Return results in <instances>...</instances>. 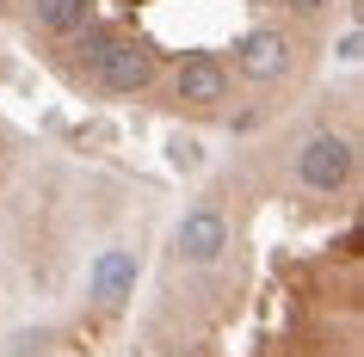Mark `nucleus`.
Here are the masks:
<instances>
[{
	"label": "nucleus",
	"instance_id": "obj_1",
	"mask_svg": "<svg viewBox=\"0 0 364 357\" xmlns=\"http://www.w3.org/2000/svg\"><path fill=\"white\" fill-rule=\"evenodd\" d=\"M352 142H346L340 130H321V136H309L303 154H296V179H303L309 191H340L346 179H352Z\"/></svg>",
	"mask_w": 364,
	"mask_h": 357
},
{
	"label": "nucleus",
	"instance_id": "obj_2",
	"mask_svg": "<svg viewBox=\"0 0 364 357\" xmlns=\"http://www.w3.org/2000/svg\"><path fill=\"white\" fill-rule=\"evenodd\" d=\"M149 50L142 43H130V38H105L93 50V80L105 87V93H142L149 87Z\"/></svg>",
	"mask_w": 364,
	"mask_h": 357
},
{
	"label": "nucleus",
	"instance_id": "obj_3",
	"mask_svg": "<svg viewBox=\"0 0 364 357\" xmlns=\"http://www.w3.org/2000/svg\"><path fill=\"white\" fill-rule=\"evenodd\" d=\"M223 246H229V222H223L216 209H192V216L179 222V259L216 265V259H223Z\"/></svg>",
	"mask_w": 364,
	"mask_h": 357
},
{
	"label": "nucleus",
	"instance_id": "obj_4",
	"mask_svg": "<svg viewBox=\"0 0 364 357\" xmlns=\"http://www.w3.org/2000/svg\"><path fill=\"white\" fill-rule=\"evenodd\" d=\"M284 62H290V43L278 38V31H247L241 50H235V68H241L247 80H259V87L284 75Z\"/></svg>",
	"mask_w": 364,
	"mask_h": 357
},
{
	"label": "nucleus",
	"instance_id": "obj_5",
	"mask_svg": "<svg viewBox=\"0 0 364 357\" xmlns=\"http://www.w3.org/2000/svg\"><path fill=\"white\" fill-rule=\"evenodd\" d=\"M223 93H229L223 62H210V56H186L179 62V99H186V105H216Z\"/></svg>",
	"mask_w": 364,
	"mask_h": 357
},
{
	"label": "nucleus",
	"instance_id": "obj_6",
	"mask_svg": "<svg viewBox=\"0 0 364 357\" xmlns=\"http://www.w3.org/2000/svg\"><path fill=\"white\" fill-rule=\"evenodd\" d=\"M31 6H38V25L56 31V38H68V31H80L93 19V0H31Z\"/></svg>",
	"mask_w": 364,
	"mask_h": 357
},
{
	"label": "nucleus",
	"instance_id": "obj_7",
	"mask_svg": "<svg viewBox=\"0 0 364 357\" xmlns=\"http://www.w3.org/2000/svg\"><path fill=\"white\" fill-rule=\"evenodd\" d=\"M358 43H364V38H358V25H346V31H340V62H358V56H364Z\"/></svg>",
	"mask_w": 364,
	"mask_h": 357
},
{
	"label": "nucleus",
	"instance_id": "obj_8",
	"mask_svg": "<svg viewBox=\"0 0 364 357\" xmlns=\"http://www.w3.org/2000/svg\"><path fill=\"white\" fill-rule=\"evenodd\" d=\"M284 6H290V13H321L327 0H284Z\"/></svg>",
	"mask_w": 364,
	"mask_h": 357
}]
</instances>
